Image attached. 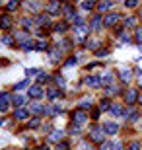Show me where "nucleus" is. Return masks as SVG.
I'll return each mask as SVG.
<instances>
[{"label": "nucleus", "mask_w": 142, "mask_h": 150, "mask_svg": "<svg viewBox=\"0 0 142 150\" xmlns=\"http://www.w3.org/2000/svg\"><path fill=\"white\" fill-rule=\"evenodd\" d=\"M10 101H12L10 94H0V111H2V113L8 111V107H10Z\"/></svg>", "instance_id": "nucleus-1"}, {"label": "nucleus", "mask_w": 142, "mask_h": 150, "mask_svg": "<svg viewBox=\"0 0 142 150\" xmlns=\"http://www.w3.org/2000/svg\"><path fill=\"white\" fill-rule=\"evenodd\" d=\"M86 121H88V115L84 111H76L74 113V125H76V127H82Z\"/></svg>", "instance_id": "nucleus-2"}, {"label": "nucleus", "mask_w": 142, "mask_h": 150, "mask_svg": "<svg viewBox=\"0 0 142 150\" xmlns=\"http://www.w3.org/2000/svg\"><path fill=\"white\" fill-rule=\"evenodd\" d=\"M28 94L31 96L33 100H39V98H43V88H41V86H31Z\"/></svg>", "instance_id": "nucleus-3"}, {"label": "nucleus", "mask_w": 142, "mask_h": 150, "mask_svg": "<svg viewBox=\"0 0 142 150\" xmlns=\"http://www.w3.org/2000/svg\"><path fill=\"white\" fill-rule=\"evenodd\" d=\"M117 22H119V14H109V16L103 18V23H105V25H115Z\"/></svg>", "instance_id": "nucleus-4"}, {"label": "nucleus", "mask_w": 142, "mask_h": 150, "mask_svg": "<svg viewBox=\"0 0 142 150\" xmlns=\"http://www.w3.org/2000/svg\"><path fill=\"white\" fill-rule=\"evenodd\" d=\"M90 139L95 140V142H101V140H103V131H99V129H93L92 133H90Z\"/></svg>", "instance_id": "nucleus-5"}, {"label": "nucleus", "mask_w": 142, "mask_h": 150, "mask_svg": "<svg viewBox=\"0 0 142 150\" xmlns=\"http://www.w3.org/2000/svg\"><path fill=\"white\" fill-rule=\"evenodd\" d=\"M29 111L28 109H16V113H14V117H16L18 121H23V119H28Z\"/></svg>", "instance_id": "nucleus-6"}, {"label": "nucleus", "mask_w": 142, "mask_h": 150, "mask_svg": "<svg viewBox=\"0 0 142 150\" xmlns=\"http://www.w3.org/2000/svg\"><path fill=\"white\" fill-rule=\"evenodd\" d=\"M136 98H138V94L136 92H134V90H131V92H126V96H125V100H126V103H134V101H136Z\"/></svg>", "instance_id": "nucleus-7"}, {"label": "nucleus", "mask_w": 142, "mask_h": 150, "mask_svg": "<svg viewBox=\"0 0 142 150\" xmlns=\"http://www.w3.org/2000/svg\"><path fill=\"white\" fill-rule=\"evenodd\" d=\"M117 131H119V127H117L115 123H107V125L103 127V133H109V134H115Z\"/></svg>", "instance_id": "nucleus-8"}, {"label": "nucleus", "mask_w": 142, "mask_h": 150, "mask_svg": "<svg viewBox=\"0 0 142 150\" xmlns=\"http://www.w3.org/2000/svg\"><path fill=\"white\" fill-rule=\"evenodd\" d=\"M29 111H33V113H37V115H41V113H45V107H43V105H39V103H33V105L29 107Z\"/></svg>", "instance_id": "nucleus-9"}, {"label": "nucleus", "mask_w": 142, "mask_h": 150, "mask_svg": "<svg viewBox=\"0 0 142 150\" xmlns=\"http://www.w3.org/2000/svg\"><path fill=\"white\" fill-rule=\"evenodd\" d=\"M0 28H2V29L10 28V16H2V18H0Z\"/></svg>", "instance_id": "nucleus-10"}, {"label": "nucleus", "mask_w": 142, "mask_h": 150, "mask_svg": "<svg viewBox=\"0 0 142 150\" xmlns=\"http://www.w3.org/2000/svg\"><path fill=\"white\" fill-rule=\"evenodd\" d=\"M86 82H88V86H93V88H95V86H99V84H101V80H99L97 76H90Z\"/></svg>", "instance_id": "nucleus-11"}, {"label": "nucleus", "mask_w": 142, "mask_h": 150, "mask_svg": "<svg viewBox=\"0 0 142 150\" xmlns=\"http://www.w3.org/2000/svg\"><path fill=\"white\" fill-rule=\"evenodd\" d=\"M59 8H60L59 2H53V4L47 6V12H49V14H57V12H59Z\"/></svg>", "instance_id": "nucleus-12"}, {"label": "nucleus", "mask_w": 142, "mask_h": 150, "mask_svg": "<svg viewBox=\"0 0 142 150\" xmlns=\"http://www.w3.org/2000/svg\"><path fill=\"white\" fill-rule=\"evenodd\" d=\"M60 139H62V133H60V131H55V133H51V137H49V140H53V142H59Z\"/></svg>", "instance_id": "nucleus-13"}, {"label": "nucleus", "mask_w": 142, "mask_h": 150, "mask_svg": "<svg viewBox=\"0 0 142 150\" xmlns=\"http://www.w3.org/2000/svg\"><path fill=\"white\" fill-rule=\"evenodd\" d=\"M121 78H123L125 82H129V80H131V70H129V68H125V70H121Z\"/></svg>", "instance_id": "nucleus-14"}, {"label": "nucleus", "mask_w": 142, "mask_h": 150, "mask_svg": "<svg viewBox=\"0 0 142 150\" xmlns=\"http://www.w3.org/2000/svg\"><path fill=\"white\" fill-rule=\"evenodd\" d=\"M47 96H49V98H51V100H57V98H59V90H55V88H51L49 90V92H47Z\"/></svg>", "instance_id": "nucleus-15"}, {"label": "nucleus", "mask_w": 142, "mask_h": 150, "mask_svg": "<svg viewBox=\"0 0 142 150\" xmlns=\"http://www.w3.org/2000/svg\"><path fill=\"white\" fill-rule=\"evenodd\" d=\"M33 47H35V43H33V41H25V43H22V49L23 51H31Z\"/></svg>", "instance_id": "nucleus-16"}, {"label": "nucleus", "mask_w": 142, "mask_h": 150, "mask_svg": "<svg viewBox=\"0 0 142 150\" xmlns=\"http://www.w3.org/2000/svg\"><path fill=\"white\" fill-rule=\"evenodd\" d=\"M99 25H101V18L95 16V20L92 22V28H93V29H99Z\"/></svg>", "instance_id": "nucleus-17"}, {"label": "nucleus", "mask_w": 142, "mask_h": 150, "mask_svg": "<svg viewBox=\"0 0 142 150\" xmlns=\"http://www.w3.org/2000/svg\"><path fill=\"white\" fill-rule=\"evenodd\" d=\"M76 33H78V37H84V35L88 33V29L84 28V25H80V28H76Z\"/></svg>", "instance_id": "nucleus-18"}, {"label": "nucleus", "mask_w": 142, "mask_h": 150, "mask_svg": "<svg viewBox=\"0 0 142 150\" xmlns=\"http://www.w3.org/2000/svg\"><path fill=\"white\" fill-rule=\"evenodd\" d=\"M23 100H25V96H16V98H14V105H22Z\"/></svg>", "instance_id": "nucleus-19"}, {"label": "nucleus", "mask_w": 142, "mask_h": 150, "mask_svg": "<svg viewBox=\"0 0 142 150\" xmlns=\"http://www.w3.org/2000/svg\"><path fill=\"white\" fill-rule=\"evenodd\" d=\"M35 49L45 51V49H47V43H45V41H37V43H35Z\"/></svg>", "instance_id": "nucleus-20"}, {"label": "nucleus", "mask_w": 142, "mask_h": 150, "mask_svg": "<svg viewBox=\"0 0 142 150\" xmlns=\"http://www.w3.org/2000/svg\"><path fill=\"white\" fill-rule=\"evenodd\" d=\"M111 150H123V142H119V140H115L113 144H111Z\"/></svg>", "instance_id": "nucleus-21"}, {"label": "nucleus", "mask_w": 142, "mask_h": 150, "mask_svg": "<svg viewBox=\"0 0 142 150\" xmlns=\"http://www.w3.org/2000/svg\"><path fill=\"white\" fill-rule=\"evenodd\" d=\"M39 82H49V76H47V74L45 72H39V78H37Z\"/></svg>", "instance_id": "nucleus-22"}, {"label": "nucleus", "mask_w": 142, "mask_h": 150, "mask_svg": "<svg viewBox=\"0 0 142 150\" xmlns=\"http://www.w3.org/2000/svg\"><path fill=\"white\" fill-rule=\"evenodd\" d=\"M59 57H60V53H59V51H53V53H51V59H53V62H57V61H59Z\"/></svg>", "instance_id": "nucleus-23"}, {"label": "nucleus", "mask_w": 142, "mask_h": 150, "mask_svg": "<svg viewBox=\"0 0 142 150\" xmlns=\"http://www.w3.org/2000/svg\"><path fill=\"white\" fill-rule=\"evenodd\" d=\"M29 84V80H23V82H20V84H16V90H22V88H25Z\"/></svg>", "instance_id": "nucleus-24"}, {"label": "nucleus", "mask_w": 142, "mask_h": 150, "mask_svg": "<svg viewBox=\"0 0 142 150\" xmlns=\"http://www.w3.org/2000/svg\"><path fill=\"white\" fill-rule=\"evenodd\" d=\"M111 82H113V78H111V74L103 76V80H101V84H111Z\"/></svg>", "instance_id": "nucleus-25"}, {"label": "nucleus", "mask_w": 142, "mask_h": 150, "mask_svg": "<svg viewBox=\"0 0 142 150\" xmlns=\"http://www.w3.org/2000/svg\"><path fill=\"white\" fill-rule=\"evenodd\" d=\"M113 115H123V111H121V105H113Z\"/></svg>", "instance_id": "nucleus-26"}, {"label": "nucleus", "mask_w": 142, "mask_h": 150, "mask_svg": "<svg viewBox=\"0 0 142 150\" xmlns=\"http://www.w3.org/2000/svg\"><path fill=\"white\" fill-rule=\"evenodd\" d=\"M109 6H111V2H101V4H99V10L103 12V10H107Z\"/></svg>", "instance_id": "nucleus-27"}, {"label": "nucleus", "mask_w": 142, "mask_h": 150, "mask_svg": "<svg viewBox=\"0 0 142 150\" xmlns=\"http://www.w3.org/2000/svg\"><path fill=\"white\" fill-rule=\"evenodd\" d=\"M82 8H84V10H92V8H93V2H84Z\"/></svg>", "instance_id": "nucleus-28"}, {"label": "nucleus", "mask_w": 142, "mask_h": 150, "mask_svg": "<svg viewBox=\"0 0 142 150\" xmlns=\"http://www.w3.org/2000/svg\"><path fill=\"white\" fill-rule=\"evenodd\" d=\"M57 31H59V33H62V31H64V29H66V23H59V25H57Z\"/></svg>", "instance_id": "nucleus-29"}, {"label": "nucleus", "mask_w": 142, "mask_h": 150, "mask_svg": "<svg viewBox=\"0 0 142 150\" xmlns=\"http://www.w3.org/2000/svg\"><path fill=\"white\" fill-rule=\"evenodd\" d=\"M39 123H41L39 119H31V123H29V127H33V129H35V127H39Z\"/></svg>", "instance_id": "nucleus-30"}, {"label": "nucleus", "mask_w": 142, "mask_h": 150, "mask_svg": "<svg viewBox=\"0 0 142 150\" xmlns=\"http://www.w3.org/2000/svg\"><path fill=\"white\" fill-rule=\"evenodd\" d=\"M80 107H82V109H88V107H92V103H90V101H82Z\"/></svg>", "instance_id": "nucleus-31"}, {"label": "nucleus", "mask_w": 142, "mask_h": 150, "mask_svg": "<svg viewBox=\"0 0 142 150\" xmlns=\"http://www.w3.org/2000/svg\"><path fill=\"white\" fill-rule=\"evenodd\" d=\"M126 6H129V8H134V6H138V2H134V0H131V2H126Z\"/></svg>", "instance_id": "nucleus-32"}, {"label": "nucleus", "mask_w": 142, "mask_h": 150, "mask_svg": "<svg viewBox=\"0 0 142 150\" xmlns=\"http://www.w3.org/2000/svg\"><path fill=\"white\" fill-rule=\"evenodd\" d=\"M129 150H138V142H132V144L129 146Z\"/></svg>", "instance_id": "nucleus-33"}, {"label": "nucleus", "mask_w": 142, "mask_h": 150, "mask_svg": "<svg viewBox=\"0 0 142 150\" xmlns=\"http://www.w3.org/2000/svg\"><path fill=\"white\" fill-rule=\"evenodd\" d=\"M8 8H10V10H14V8H18V2H10V4H8Z\"/></svg>", "instance_id": "nucleus-34"}, {"label": "nucleus", "mask_w": 142, "mask_h": 150, "mask_svg": "<svg viewBox=\"0 0 142 150\" xmlns=\"http://www.w3.org/2000/svg\"><path fill=\"white\" fill-rule=\"evenodd\" d=\"M134 23V18H126V25H132Z\"/></svg>", "instance_id": "nucleus-35"}, {"label": "nucleus", "mask_w": 142, "mask_h": 150, "mask_svg": "<svg viewBox=\"0 0 142 150\" xmlns=\"http://www.w3.org/2000/svg\"><path fill=\"white\" fill-rule=\"evenodd\" d=\"M59 150H68V144H64V142H62V144H59Z\"/></svg>", "instance_id": "nucleus-36"}, {"label": "nucleus", "mask_w": 142, "mask_h": 150, "mask_svg": "<svg viewBox=\"0 0 142 150\" xmlns=\"http://www.w3.org/2000/svg\"><path fill=\"white\" fill-rule=\"evenodd\" d=\"M136 39H138V41H142V29H138V31H136Z\"/></svg>", "instance_id": "nucleus-37"}, {"label": "nucleus", "mask_w": 142, "mask_h": 150, "mask_svg": "<svg viewBox=\"0 0 142 150\" xmlns=\"http://www.w3.org/2000/svg\"><path fill=\"white\" fill-rule=\"evenodd\" d=\"M105 107H109V101L103 100V101H101V109H105Z\"/></svg>", "instance_id": "nucleus-38"}, {"label": "nucleus", "mask_w": 142, "mask_h": 150, "mask_svg": "<svg viewBox=\"0 0 142 150\" xmlns=\"http://www.w3.org/2000/svg\"><path fill=\"white\" fill-rule=\"evenodd\" d=\"M101 150H109V144H103V146H101Z\"/></svg>", "instance_id": "nucleus-39"}, {"label": "nucleus", "mask_w": 142, "mask_h": 150, "mask_svg": "<svg viewBox=\"0 0 142 150\" xmlns=\"http://www.w3.org/2000/svg\"><path fill=\"white\" fill-rule=\"evenodd\" d=\"M140 103H142V96H140Z\"/></svg>", "instance_id": "nucleus-40"}]
</instances>
